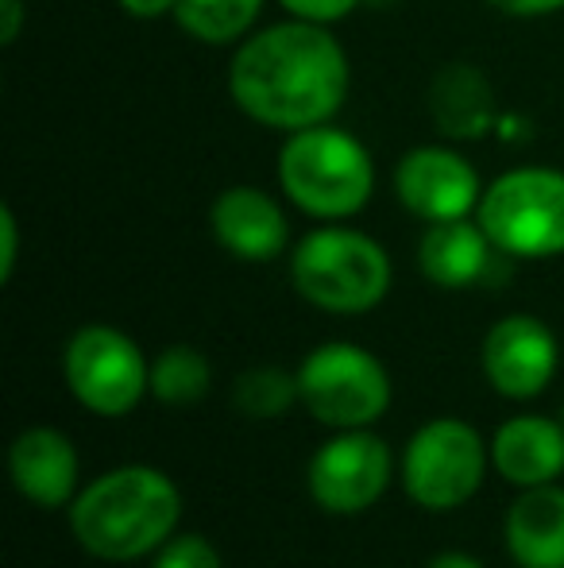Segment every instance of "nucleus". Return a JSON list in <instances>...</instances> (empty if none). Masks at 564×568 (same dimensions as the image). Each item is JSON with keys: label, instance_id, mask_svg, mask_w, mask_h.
Wrapping results in <instances>:
<instances>
[{"label": "nucleus", "instance_id": "nucleus-1", "mask_svg": "<svg viewBox=\"0 0 564 568\" xmlns=\"http://www.w3.org/2000/svg\"><path fill=\"white\" fill-rule=\"evenodd\" d=\"M228 93L244 116L286 135L329 124L348 98V54L325 23L290 16L236 43Z\"/></svg>", "mask_w": 564, "mask_h": 568}, {"label": "nucleus", "instance_id": "nucleus-2", "mask_svg": "<svg viewBox=\"0 0 564 568\" xmlns=\"http://www.w3.org/2000/svg\"><path fill=\"white\" fill-rule=\"evenodd\" d=\"M182 495L171 476L143 464L98 476L70 507V530L101 561H136L174 538Z\"/></svg>", "mask_w": 564, "mask_h": 568}, {"label": "nucleus", "instance_id": "nucleus-3", "mask_svg": "<svg viewBox=\"0 0 564 568\" xmlns=\"http://www.w3.org/2000/svg\"><path fill=\"white\" fill-rule=\"evenodd\" d=\"M279 186L317 221L356 217L376 194V166L356 135L332 124L290 132L279 151Z\"/></svg>", "mask_w": 564, "mask_h": 568}, {"label": "nucleus", "instance_id": "nucleus-4", "mask_svg": "<svg viewBox=\"0 0 564 568\" xmlns=\"http://www.w3.org/2000/svg\"><path fill=\"white\" fill-rule=\"evenodd\" d=\"M298 294L329 314H368L391 291V260L383 244L356 229H317L290 255Z\"/></svg>", "mask_w": 564, "mask_h": 568}, {"label": "nucleus", "instance_id": "nucleus-5", "mask_svg": "<svg viewBox=\"0 0 564 568\" xmlns=\"http://www.w3.org/2000/svg\"><path fill=\"white\" fill-rule=\"evenodd\" d=\"M475 221L503 255L550 260L564 252V171L519 166L483 190Z\"/></svg>", "mask_w": 564, "mask_h": 568}, {"label": "nucleus", "instance_id": "nucleus-6", "mask_svg": "<svg viewBox=\"0 0 564 568\" xmlns=\"http://www.w3.org/2000/svg\"><path fill=\"white\" fill-rule=\"evenodd\" d=\"M298 398L332 429H363L391 406V375L368 348L332 341L298 367Z\"/></svg>", "mask_w": 564, "mask_h": 568}, {"label": "nucleus", "instance_id": "nucleus-7", "mask_svg": "<svg viewBox=\"0 0 564 568\" xmlns=\"http://www.w3.org/2000/svg\"><path fill=\"white\" fill-rule=\"evenodd\" d=\"M62 372L78 403L101 418H121L151 390L140 344L113 325H82L62 352Z\"/></svg>", "mask_w": 564, "mask_h": 568}, {"label": "nucleus", "instance_id": "nucleus-8", "mask_svg": "<svg viewBox=\"0 0 564 568\" xmlns=\"http://www.w3.org/2000/svg\"><path fill=\"white\" fill-rule=\"evenodd\" d=\"M488 449L483 437L460 418H437L418 429L402 456V484L425 510L464 507L483 484Z\"/></svg>", "mask_w": 564, "mask_h": 568}, {"label": "nucleus", "instance_id": "nucleus-9", "mask_svg": "<svg viewBox=\"0 0 564 568\" xmlns=\"http://www.w3.org/2000/svg\"><path fill=\"white\" fill-rule=\"evenodd\" d=\"M391 449L368 429H340L309 460V495L329 515H360L391 484Z\"/></svg>", "mask_w": 564, "mask_h": 568}, {"label": "nucleus", "instance_id": "nucleus-10", "mask_svg": "<svg viewBox=\"0 0 564 568\" xmlns=\"http://www.w3.org/2000/svg\"><path fill=\"white\" fill-rule=\"evenodd\" d=\"M394 194L414 217L437 225V221H460L480 210L483 186L464 155L425 143V148L407 151L402 163L394 166Z\"/></svg>", "mask_w": 564, "mask_h": 568}, {"label": "nucleus", "instance_id": "nucleus-11", "mask_svg": "<svg viewBox=\"0 0 564 568\" xmlns=\"http://www.w3.org/2000/svg\"><path fill=\"white\" fill-rule=\"evenodd\" d=\"M557 337L530 314H511L483 337V375L506 398H537L557 375Z\"/></svg>", "mask_w": 564, "mask_h": 568}, {"label": "nucleus", "instance_id": "nucleus-12", "mask_svg": "<svg viewBox=\"0 0 564 568\" xmlns=\"http://www.w3.org/2000/svg\"><path fill=\"white\" fill-rule=\"evenodd\" d=\"M209 229L225 252L248 263H267L286 247V213L267 190L259 186H228L213 202Z\"/></svg>", "mask_w": 564, "mask_h": 568}, {"label": "nucleus", "instance_id": "nucleus-13", "mask_svg": "<svg viewBox=\"0 0 564 568\" xmlns=\"http://www.w3.org/2000/svg\"><path fill=\"white\" fill-rule=\"evenodd\" d=\"M12 484L35 507H62L78 491V453L66 434L51 426H31L16 437L8 453Z\"/></svg>", "mask_w": 564, "mask_h": 568}, {"label": "nucleus", "instance_id": "nucleus-14", "mask_svg": "<svg viewBox=\"0 0 564 568\" xmlns=\"http://www.w3.org/2000/svg\"><path fill=\"white\" fill-rule=\"evenodd\" d=\"M495 471L514 487H542L564 471V426L542 414L511 418L491 445Z\"/></svg>", "mask_w": 564, "mask_h": 568}, {"label": "nucleus", "instance_id": "nucleus-15", "mask_svg": "<svg viewBox=\"0 0 564 568\" xmlns=\"http://www.w3.org/2000/svg\"><path fill=\"white\" fill-rule=\"evenodd\" d=\"M491 252H499V247L491 244L480 221H437L418 244V267L429 283L444 286V291H460V286H472L488 275Z\"/></svg>", "mask_w": 564, "mask_h": 568}, {"label": "nucleus", "instance_id": "nucleus-16", "mask_svg": "<svg viewBox=\"0 0 564 568\" xmlns=\"http://www.w3.org/2000/svg\"><path fill=\"white\" fill-rule=\"evenodd\" d=\"M506 549L522 568H564V491L526 487L506 515Z\"/></svg>", "mask_w": 564, "mask_h": 568}, {"label": "nucleus", "instance_id": "nucleus-17", "mask_svg": "<svg viewBox=\"0 0 564 568\" xmlns=\"http://www.w3.org/2000/svg\"><path fill=\"white\" fill-rule=\"evenodd\" d=\"M429 109H433V120L441 124L444 135H452V140H475L495 120V93H491L488 78L475 67L452 62V67H444L433 78Z\"/></svg>", "mask_w": 564, "mask_h": 568}, {"label": "nucleus", "instance_id": "nucleus-18", "mask_svg": "<svg viewBox=\"0 0 564 568\" xmlns=\"http://www.w3.org/2000/svg\"><path fill=\"white\" fill-rule=\"evenodd\" d=\"M259 8H264V0H178L174 20L197 43L228 47L248 36Z\"/></svg>", "mask_w": 564, "mask_h": 568}, {"label": "nucleus", "instance_id": "nucleus-19", "mask_svg": "<svg viewBox=\"0 0 564 568\" xmlns=\"http://www.w3.org/2000/svg\"><path fill=\"white\" fill-rule=\"evenodd\" d=\"M209 383H213L209 359L197 348H189V344H174V348H166L151 364V390H155L158 403H171V406L202 403L209 395Z\"/></svg>", "mask_w": 564, "mask_h": 568}, {"label": "nucleus", "instance_id": "nucleus-20", "mask_svg": "<svg viewBox=\"0 0 564 568\" xmlns=\"http://www.w3.org/2000/svg\"><path fill=\"white\" fill-rule=\"evenodd\" d=\"M236 410H244L248 418H279L298 403V375H286L279 367H252L236 379Z\"/></svg>", "mask_w": 564, "mask_h": 568}, {"label": "nucleus", "instance_id": "nucleus-21", "mask_svg": "<svg viewBox=\"0 0 564 568\" xmlns=\"http://www.w3.org/2000/svg\"><path fill=\"white\" fill-rule=\"evenodd\" d=\"M151 568H221V554L202 534H178V538L155 549V565Z\"/></svg>", "mask_w": 564, "mask_h": 568}, {"label": "nucleus", "instance_id": "nucleus-22", "mask_svg": "<svg viewBox=\"0 0 564 568\" xmlns=\"http://www.w3.org/2000/svg\"><path fill=\"white\" fill-rule=\"evenodd\" d=\"M279 4L294 16V20L325 23V28H329V23L345 20L360 0H279Z\"/></svg>", "mask_w": 564, "mask_h": 568}, {"label": "nucleus", "instance_id": "nucleus-23", "mask_svg": "<svg viewBox=\"0 0 564 568\" xmlns=\"http://www.w3.org/2000/svg\"><path fill=\"white\" fill-rule=\"evenodd\" d=\"M495 12H506V16H519V20H534V16H550V12H561L564 0H488Z\"/></svg>", "mask_w": 564, "mask_h": 568}, {"label": "nucleus", "instance_id": "nucleus-24", "mask_svg": "<svg viewBox=\"0 0 564 568\" xmlns=\"http://www.w3.org/2000/svg\"><path fill=\"white\" fill-rule=\"evenodd\" d=\"M0 240H4V252H0V278H12L16 271V247H20V232H16L12 210H0Z\"/></svg>", "mask_w": 564, "mask_h": 568}, {"label": "nucleus", "instance_id": "nucleus-25", "mask_svg": "<svg viewBox=\"0 0 564 568\" xmlns=\"http://www.w3.org/2000/svg\"><path fill=\"white\" fill-rule=\"evenodd\" d=\"M116 4L136 20H158V16H174L178 0H116Z\"/></svg>", "mask_w": 564, "mask_h": 568}, {"label": "nucleus", "instance_id": "nucleus-26", "mask_svg": "<svg viewBox=\"0 0 564 568\" xmlns=\"http://www.w3.org/2000/svg\"><path fill=\"white\" fill-rule=\"evenodd\" d=\"M0 12H4V28H0V43H16L23 23V0H0Z\"/></svg>", "mask_w": 564, "mask_h": 568}, {"label": "nucleus", "instance_id": "nucleus-27", "mask_svg": "<svg viewBox=\"0 0 564 568\" xmlns=\"http://www.w3.org/2000/svg\"><path fill=\"white\" fill-rule=\"evenodd\" d=\"M429 568H483L475 557H468V554H441V557H433L429 561Z\"/></svg>", "mask_w": 564, "mask_h": 568}]
</instances>
